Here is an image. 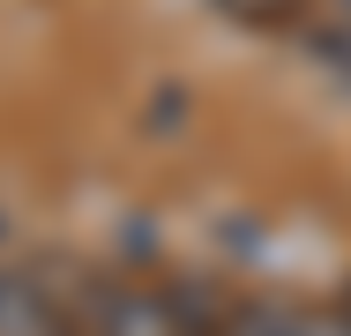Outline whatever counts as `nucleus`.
Instances as JSON below:
<instances>
[{"mask_svg":"<svg viewBox=\"0 0 351 336\" xmlns=\"http://www.w3.org/2000/svg\"><path fill=\"white\" fill-rule=\"evenodd\" d=\"M0 336H60L53 299L30 276H15V269H0Z\"/></svg>","mask_w":351,"mask_h":336,"instance_id":"nucleus-1","label":"nucleus"},{"mask_svg":"<svg viewBox=\"0 0 351 336\" xmlns=\"http://www.w3.org/2000/svg\"><path fill=\"white\" fill-rule=\"evenodd\" d=\"M105 336H180L172 322V307L165 299H149V291H120V299H105Z\"/></svg>","mask_w":351,"mask_h":336,"instance_id":"nucleus-2","label":"nucleus"}]
</instances>
